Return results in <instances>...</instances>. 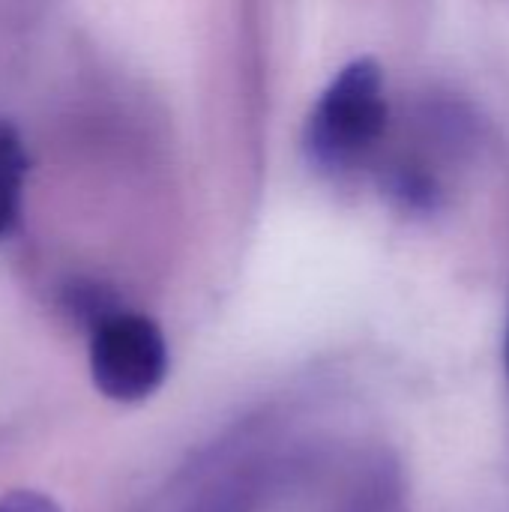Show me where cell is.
Here are the masks:
<instances>
[{
	"mask_svg": "<svg viewBox=\"0 0 509 512\" xmlns=\"http://www.w3.org/2000/svg\"><path fill=\"white\" fill-rule=\"evenodd\" d=\"M390 123L387 81L375 57L345 63L318 96L303 147L309 162L324 174L357 168L384 138Z\"/></svg>",
	"mask_w": 509,
	"mask_h": 512,
	"instance_id": "1",
	"label": "cell"
},
{
	"mask_svg": "<svg viewBox=\"0 0 509 512\" xmlns=\"http://www.w3.org/2000/svg\"><path fill=\"white\" fill-rule=\"evenodd\" d=\"M27 177V150L12 123L0 120V240L12 231Z\"/></svg>",
	"mask_w": 509,
	"mask_h": 512,
	"instance_id": "5",
	"label": "cell"
},
{
	"mask_svg": "<svg viewBox=\"0 0 509 512\" xmlns=\"http://www.w3.org/2000/svg\"><path fill=\"white\" fill-rule=\"evenodd\" d=\"M336 512H408L402 465L384 450L363 456L342 489Z\"/></svg>",
	"mask_w": 509,
	"mask_h": 512,
	"instance_id": "4",
	"label": "cell"
},
{
	"mask_svg": "<svg viewBox=\"0 0 509 512\" xmlns=\"http://www.w3.org/2000/svg\"><path fill=\"white\" fill-rule=\"evenodd\" d=\"M168 375V342L147 315L114 309L90 327L93 387L120 405L150 399Z\"/></svg>",
	"mask_w": 509,
	"mask_h": 512,
	"instance_id": "2",
	"label": "cell"
},
{
	"mask_svg": "<svg viewBox=\"0 0 509 512\" xmlns=\"http://www.w3.org/2000/svg\"><path fill=\"white\" fill-rule=\"evenodd\" d=\"M504 363H507V378H509V321H507V342H504Z\"/></svg>",
	"mask_w": 509,
	"mask_h": 512,
	"instance_id": "7",
	"label": "cell"
},
{
	"mask_svg": "<svg viewBox=\"0 0 509 512\" xmlns=\"http://www.w3.org/2000/svg\"><path fill=\"white\" fill-rule=\"evenodd\" d=\"M285 462L270 450H246L216 465L180 512H264L282 489Z\"/></svg>",
	"mask_w": 509,
	"mask_h": 512,
	"instance_id": "3",
	"label": "cell"
},
{
	"mask_svg": "<svg viewBox=\"0 0 509 512\" xmlns=\"http://www.w3.org/2000/svg\"><path fill=\"white\" fill-rule=\"evenodd\" d=\"M0 512H63L42 492H12L0 498Z\"/></svg>",
	"mask_w": 509,
	"mask_h": 512,
	"instance_id": "6",
	"label": "cell"
}]
</instances>
